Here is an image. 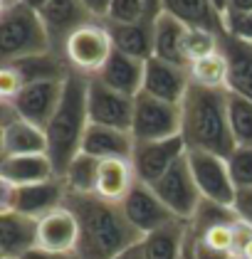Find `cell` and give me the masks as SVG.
Segmentation results:
<instances>
[{
	"label": "cell",
	"mask_w": 252,
	"mask_h": 259,
	"mask_svg": "<svg viewBox=\"0 0 252 259\" xmlns=\"http://www.w3.org/2000/svg\"><path fill=\"white\" fill-rule=\"evenodd\" d=\"M64 205L77 215L79 222L77 259H117L143 239V235L126 220L121 202H109L94 193H67Z\"/></svg>",
	"instance_id": "obj_1"
},
{
	"label": "cell",
	"mask_w": 252,
	"mask_h": 259,
	"mask_svg": "<svg viewBox=\"0 0 252 259\" xmlns=\"http://www.w3.org/2000/svg\"><path fill=\"white\" fill-rule=\"evenodd\" d=\"M181 136L188 151H208L228 158L235 151L228 89H205L191 81L186 99L181 101Z\"/></svg>",
	"instance_id": "obj_2"
},
{
	"label": "cell",
	"mask_w": 252,
	"mask_h": 259,
	"mask_svg": "<svg viewBox=\"0 0 252 259\" xmlns=\"http://www.w3.org/2000/svg\"><path fill=\"white\" fill-rule=\"evenodd\" d=\"M87 87H89V77L72 69L64 79V94H62L57 111L45 128L47 156L55 163L59 178L67 170V165L82 153V141H84L87 126H89Z\"/></svg>",
	"instance_id": "obj_3"
},
{
	"label": "cell",
	"mask_w": 252,
	"mask_h": 259,
	"mask_svg": "<svg viewBox=\"0 0 252 259\" xmlns=\"http://www.w3.org/2000/svg\"><path fill=\"white\" fill-rule=\"evenodd\" d=\"M55 52L42 22L40 10L15 3L0 10V57L3 62H18L35 55Z\"/></svg>",
	"instance_id": "obj_4"
},
{
	"label": "cell",
	"mask_w": 252,
	"mask_h": 259,
	"mask_svg": "<svg viewBox=\"0 0 252 259\" xmlns=\"http://www.w3.org/2000/svg\"><path fill=\"white\" fill-rule=\"evenodd\" d=\"M67 64L84 74V77H97L104 69V64L114 55V42L109 35V27L104 20H92L75 30L62 50Z\"/></svg>",
	"instance_id": "obj_5"
},
{
	"label": "cell",
	"mask_w": 252,
	"mask_h": 259,
	"mask_svg": "<svg viewBox=\"0 0 252 259\" xmlns=\"http://www.w3.org/2000/svg\"><path fill=\"white\" fill-rule=\"evenodd\" d=\"M64 198H67V188H64L62 178H52L45 183H35V185H22V188L0 183V212L15 210L20 215L40 220L47 212L62 207Z\"/></svg>",
	"instance_id": "obj_6"
},
{
	"label": "cell",
	"mask_w": 252,
	"mask_h": 259,
	"mask_svg": "<svg viewBox=\"0 0 252 259\" xmlns=\"http://www.w3.org/2000/svg\"><path fill=\"white\" fill-rule=\"evenodd\" d=\"M134 141H163L181 136V104H168L141 92L134 99Z\"/></svg>",
	"instance_id": "obj_7"
},
{
	"label": "cell",
	"mask_w": 252,
	"mask_h": 259,
	"mask_svg": "<svg viewBox=\"0 0 252 259\" xmlns=\"http://www.w3.org/2000/svg\"><path fill=\"white\" fill-rule=\"evenodd\" d=\"M156 190V195L163 200V205L173 212L178 220H186L191 222L198 212V205H200V190L195 185V178L191 173V165H188V153L178 160L175 165H171V170L158 178L151 185Z\"/></svg>",
	"instance_id": "obj_8"
},
{
	"label": "cell",
	"mask_w": 252,
	"mask_h": 259,
	"mask_svg": "<svg viewBox=\"0 0 252 259\" xmlns=\"http://www.w3.org/2000/svg\"><path fill=\"white\" fill-rule=\"evenodd\" d=\"M188 153V146L183 136H173V139L163 141H136L134 153H131V165L138 183L154 185L158 178H163L171 165Z\"/></svg>",
	"instance_id": "obj_9"
},
{
	"label": "cell",
	"mask_w": 252,
	"mask_h": 259,
	"mask_svg": "<svg viewBox=\"0 0 252 259\" xmlns=\"http://www.w3.org/2000/svg\"><path fill=\"white\" fill-rule=\"evenodd\" d=\"M188 165H191V173H193L203 200L233 207L237 188L230 178L228 160L218 153H208V151H188Z\"/></svg>",
	"instance_id": "obj_10"
},
{
	"label": "cell",
	"mask_w": 252,
	"mask_h": 259,
	"mask_svg": "<svg viewBox=\"0 0 252 259\" xmlns=\"http://www.w3.org/2000/svg\"><path fill=\"white\" fill-rule=\"evenodd\" d=\"M134 99L126 97L117 89L106 87L97 77H89L87 87V111H89V123L99 126H112L121 131H131V121H134Z\"/></svg>",
	"instance_id": "obj_11"
},
{
	"label": "cell",
	"mask_w": 252,
	"mask_h": 259,
	"mask_svg": "<svg viewBox=\"0 0 252 259\" xmlns=\"http://www.w3.org/2000/svg\"><path fill=\"white\" fill-rule=\"evenodd\" d=\"M47 153V136L45 128L18 116L13 104L3 101L0 109V156H32Z\"/></svg>",
	"instance_id": "obj_12"
},
{
	"label": "cell",
	"mask_w": 252,
	"mask_h": 259,
	"mask_svg": "<svg viewBox=\"0 0 252 259\" xmlns=\"http://www.w3.org/2000/svg\"><path fill=\"white\" fill-rule=\"evenodd\" d=\"M62 94H64V79L32 81L8 104H13L18 116H22L25 121L35 123L40 128H47V123L55 116L59 101H62Z\"/></svg>",
	"instance_id": "obj_13"
},
{
	"label": "cell",
	"mask_w": 252,
	"mask_h": 259,
	"mask_svg": "<svg viewBox=\"0 0 252 259\" xmlns=\"http://www.w3.org/2000/svg\"><path fill=\"white\" fill-rule=\"evenodd\" d=\"M121 207H124L126 220L134 225L141 235H149V232H154L158 227H163V225L178 220L173 212L163 205V200L156 195L154 188L146 185V183H136L134 188H131V193L124 198Z\"/></svg>",
	"instance_id": "obj_14"
},
{
	"label": "cell",
	"mask_w": 252,
	"mask_h": 259,
	"mask_svg": "<svg viewBox=\"0 0 252 259\" xmlns=\"http://www.w3.org/2000/svg\"><path fill=\"white\" fill-rule=\"evenodd\" d=\"M191 89V74L188 67L171 64L158 57L146 60V72H143V92L156 99L168 101V104H181Z\"/></svg>",
	"instance_id": "obj_15"
},
{
	"label": "cell",
	"mask_w": 252,
	"mask_h": 259,
	"mask_svg": "<svg viewBox=\"0 0 252 259\" xmlns=\"http://www.w3.org/2000/svg\"><path fill=\"white\" fill-rule=\"evenodd\" d=\"M42 15V22L47 27V35H50V42H52V50L62 55L64 50V42L67 37L79 30L82 25L92 22V13L84 8L82 0H47L45 8L40 10Z\"/></svg>",
	"instance_id": "obj_16"
},
{
	"label": "cell",
	"mask_w": 252,
	"mask_h": 259,
	"mask_svg": "<svg viewBox=\"0 0 252 259\" xmlns=\"http://www.w3.org/2000/svg\"><path fill=\"white\" fill-rule=\"evenodd\" d=\"M79 244L77 215L62 205L38 220V247L57 254H75Z\"/></svg>",
	"instance_id": "obj_17"
},
{
	"label": "cell",
	"mask_w": 252,
	"mask_h": 259,
	"mask_svg": "<svg viewBox=\"0 0 252 259\" xmlns=\"http://www.w3.org/2000/svg\"><path fill=\"white\" fill-rule=\"evenodd\" d=\"M38 247V220L15 210L0 212V257L20 259Z\"/></svg>",
	"instance_id": "obj_18"
},
{
	"label": "cell",
	"mask_w": 252,
	"mask_h": 259,
	"mask_svg": "<svg viewBox=\"0 0 252 259\" xmlns=\"http://www.w3.org/2000/svg\"><path fill=\"white\" fill-rule=\"evenodd\" d=\"M52 178H59V176L47 153L0 158V183L5 185L22 188V185H35V183H45Z\"/></svg>",
	"instance_id": "obj_19"
},
{
	"label": "cell",
	"mask_w": 252,
	"mask_h": 259,
	"mask_svg": "<svg viewBox=\"0 0 252 259\" xmlns=\"http://www.w3.org/2000/svg\"><path fill=\"white\" fill-rule=\"evenodd\" d=\"M134 143L136 141L131 136V131L89 123L87 126V134H84V141H82V153H87V156H92V158H97V160L131 158Z\"/></svg>",
	"instance_id": "obj_20"
},
{
	"label": "cell",
	"mask_w": 252,
	"mask_h": 259,
	"mask_svg": "<svg viewBox=\"0 0 252 259\" xmlns=\"http://www.w3.org/2000/svg\"><path fill=\"white\" fill-rule=\"evenodd\" d=\"M220 50L228 60V92L252 101V45L223 35Z\"/></svg>",
	"instance_id": "obj_21"
},
{
	"label": "cell",
	"mask_w": 252,
	"mask_h": 259,
	"mask_svg": "<svg viewBox=\"0 0 252 259\" xmlns=\"http://www.w3.org/2000/svg\"><path fill=\"white\" fill-rule=\"evenodd\" d=\"M143 72H146L143 60H136L131 55L114 50V55L109 57L104 69L97 74V79L121 92V94H126V97H136L143 92Z\"/></svg>",
	"instance_id": "obj_22"
},
{
	"label": "cell",
	"mask_w": 252,
	"mask_h": 259,
	"mask_svg": "<svg viewBox=\"0 0 252 259\" xmlns=\"http://www.w3.org/2000/svg\"><path fill=\"white\" fill-rule=\"evenodd\" d=\"M191 222L173 220L154 232L143 235L141 239V254L143 259H181L188 244Z\"/></svg>",
	"instance_id": "obj_23"
},
{
	"label": "cell",
	"mask_w": 252,
	"mask_h": 259,
	"mask_svg": "<svg viewBox=\"0 0 252 259\" xmlns=\"http://www.w3.org/2000/svg\"><path fill=\"white\" fill-rule=\"evenodd\" d=\"M161 13L181 20L186 27H205L225 35V15L213 5V0H161Z\"/></svg>",
	"instance_id": "obj_24"
},
{
	"label": "cell",
	"mask_w": 252,
	"mask_h": 259,
	"mask_svg": "<svg viewBox=\"0 0 252 259\" xmlns=\"http://www.w3.org/2000/svg\"><path fill=\"white\" fill-rule=\"evenodd\" d=\"M136 183V173L131 158H106L99 160L97 173V190L94 195L109 200V202H124Z\"/></svg>",
	"instance_id": "obj_25"
},
{
	"label": "cell",
	"mask_w": 252,
	"mask_h": 259,
	"mask_svg": "<svg viewBox=\"0 0 252 259\" xmlns=\"http://www.w3.org/2000/svg\"><path fill=\"white\" fill-rule=\"evenodd\" d=\"M154 20H141L131 25H117V22H106L109 35L114 42V50L131 55L136 60H151L154 57Z\"/></svg>",
	"instance_id": "obj_26"
},
{
	"label": "cell",
	"mask_w": 252,
	"mask_h": 259,
	"mask_svg": "<svg viewBox=\"0 0 252 259\" xmlns=\"http://www.w3.org/2000/svg\"><path fill=\"white\" fill-rule=\"evenodd\" d=\"M186 25L175 20L166 13H158L154 20V57L171 64L188 67L186 55H183V40H186Z\"/></svg>",
	"instance_id": "obj_27"
},
{
	"label": "cell",
	"mask_w": 252,
	"mask_h": 259,
	"mask_svg": "<svg viewBox=\"0 0 252 259\" xmlns=\"http://www.w3.org/2000/svg\"><path fill=\"white\" fill-rule=\"evenodd\" d=\"M97 173H99V160L79 153L77 158L67 165V170L62 173L67 193H77V195H92L97 190Z\"/></svg>",
	"instance_id": "obj_28"
},
{
	"label": "cell",
	"mask_w": 252,
	"mask_h": 259,
	"mask_svg": "<svg viewBox=\"0 0 252 259\" xmlns=\"http://www.w3.org/2000/svg\"><path fill=\"white\" fill-rule=\"evenodd\" d=\"M188 74L191 81L205 89H228V60L220 52H215L210 57H203L198 62L188 64Z\"/></svg>",
	"instance_id": "obj_29"
},
{
	"label": "cell",
	"mask_w": 252,
	"mask_h": 259,
	"mask_svg": "<svg viewBox=\"0 0 252 259\" xmlns=\"http://www.w3.org/2000/svg\"><path fill=\"white\" fill-rule=\"evenodd\" d=\"M228 116L235 146L252 148V101L228 92Z\"/></svg>",
	"instance_id": "obj_30"
},
{
	"label": "cell",
	"mask_w": 252,
	"mask_h": 259,
	"mask_svg": "<svg viewBox=\"0 0 252 259\" xmlns=\"http://www.w3.org/2000/svg\"><path fill=\"white\" fill-rule=\"evenodd\" d=\"M220 37L213 30H205V27H188L186 30V40H183V55L186 62H198L203 57H210L215 52H220Z\"/></svg>",
	"instance_id": "obj_31"
},
{
	"label": "cell",
	"mask_w": 252,
	"mask_h": 259,
	"mask_svg": "<svg viewBox=\"0 0 252 259\" xmlns=\"http://www.w3.org/2000/svg\"><path fill=\"white\" fill-rule=\"evenodd\" d=\"M237 222H220V225H210L205 230H191L200 242H205L208 247H213L218 252H225V254H233L235 257V244H237Z\"/></svg>",
	"instance_id": "obj_32"
},
{
	"label": "cell",
	"mask_w": 252,
	"mask_h": 259,
	"mask_svg": "<svg viewBox=\"0 0 252 259\" xmlns=\"http://www.w3.org/2000/svg\"><path fill=\"white\" fill-rule=\"evenodd\" d=\"M156 18L149 10L146 0H112L109 13H106V22H117V25H131V22L151 20Z\"/></svg>",
	"instance_id": "obj_33"
},
{
	"label": "cell",
	"mask_w": 252,
	"mask_h": 259,
	"mask_svg": "<svg viewBox=\"0 0 252 259\" xmlns=\"http://www.w3.org/2000/svg\"><path fill=\"white\" fill-rule=\"evenodd\" d=\"M237 220L235 210L230 205H220V202H210V200H200L198 212L191 220V230H205L210 225H220V222H233Z\"/></svg>",
	"instance_id": "obj_34"
},
{
	"label": "cell",
	"mask_w": 252,
	"mask_h": 259,
	"mask_svg": "<svg viewBox=\"0 0 252 259\" xmlns=\"http://www.w3.org/2000/svg\"><path fill=\"white\" fill-rule=\"evenodd\" d=\"M228 170L233 178L235 188H252V148L235 146V151L228 156Z\"/></svg>",
	"instance_id": "obj_35"
},
{
	"label": "cell",
	"mask_w": 252,
	"mask_h": 259,
	"mask_svg": "<svg viewBox=\"0 0 252 259\" xmlns=\"http://www.w3.org/2000/svg\"><path fill=\"white\" fill-rule=\"evenodd\" d=\"M25 89V79L18 69L8 62H3L0 67V99L3 101H13L20 92Z\"/></svg>",
	"instance_id": "obj_36"
},
{
	"label": "cell",
	"mask_w": 252,
	"mask_h": 259,
	"mask_svg": "<svg viewBox=\"0 0 252 259\" xmlns=\"http://www.w3.org/2000/svg\"><path fill=\"white\" fill-rule=\"evenodd\" d=\"M225 35L252 45V10L250 13H225Z\"/></svg>",
	"instance_id": "obj_37"
},
{
	"label": "cell",
	"mask_w": 252,
	"mask_h": 259,
	"mask_svg": "<svg viewBox=\"0 0 252 259\" xmlns=\"http://www.w3.org/2000/svg\"><path fill=\"white\" fill-rule=\"evenodd\" d=\"M233 210L240 222H245V225L252 227V188H240V190L235 193Z\"/></svg>",
	"instance_id": "obj_38"
},
{
	"label": "cell",
	"mask_w": 252,
	"mask_h": 259,
	"mask_svg": "<svg viewBox=\"0 0 252 259\" xmlns=\"http://www.w3.org/2000/svg\"><path fill=\"white\" fill-rule=\"evenodd\" d=\"M191 252H193L195 259H235L233 254H225V252H218L213 247H208L205 242L195 237L193 232H191Z\"/></svg>",
	"instance_id": "obj_39"
},
{
	"label": "cell",
	"mask_w": 252,
	"mask_h": 259,
	"mask_svg": "<svg viewBox=\"0 0 252 259\" xmlns=\"http://www.w3.org/2000/svg\"><path fill=\"white\" fill-rule=\"evenodd\" d=\"M82 3H84V8L92 13L94 20H104L106 13H109V5H112V0H82Z\"/></svg>",
	"instance_id": "obj_40"
},
{
	"label": "cell",
	"mask_w": 252,
	"mask_h": 259,
	"mask_svg": "<svg viewBox=\"0 0 252 259\" xmlns=\"http://www.w3.org/2000/svg\"><path fill=\"white\" fill-rule=\"evenodd\" d=\"M20 259H77L75 254H57V252H47V249H40V247H35L32 252H27L25 257Z\"/></svg>",
	"instance_id": "obj_41"
},
{
	"label": "cell",
	"mask_w": 252,
	"mask_h": 259,
	"mask_svg": "<svg viewBox=\"0 0 252 259\" xmlns=\"http://www.w3.org/2000/svg\"><path fill=\"white\" fill-rule=\"evenodd\" d=\"M252 10V0H228L225 13H250Z\"/></svg>",
	"instance_id": "obj_42"
},
{
	"label": "cell",
	"mask_w": 252,
	"mask_h": 259,
	"mask_svg": "<svg viewBox=\"0 0 252 259\" xmlns=\"http://www.w3.org/2000/svg\"><path fill=\"white\" fill-rule=\"evenodd\" d=\"M117 259H143V254H141V242H138L136 247H131L129 252H124V254H119Z\"/></svg>",
	"instance_id": "obj_43"
},
{
	"label": "cell",
	"mask_w": 252,
	"mask_h": 259,
	"mask_svg": "<svg viewBox=\"0 0 252 259\" xmlns=\"http://www.w3.org/2000/svg\"><path fill=\"white\" fill-rule=\"evenodd\" d=\"M20 3H25V5H30V8H35V10H42L47 0H20Z\"/></svg>",
	"instance_id": "obj_44"
},
{
	"label": "cell",
	"mask_w": 252,
	"mask_h": 259,
	"mask_svg": "<svg viewBox=\"0 0 252 259\" xmlns=\"http://www.w3.org/2000/svg\"><path fill=\"white\" fill-rule=\"evenodd\" d=\"M146 5H149V10H151L154 15L161 13V0H146Z\"/></svg>",
	"instance_id": "obj_45"
},
{
	"label": "cell",
	"mask_w": 252,
	"mask_h": 259,
	"mask_svg": "<svg viewBox=\"0 0 252 259\" xmlns=\"http://www.w3.org/2000/svg\"><path fill=\"white\" fill-rule=\"evenodd\" d=\"M213 5H215V8H218V10H220V13H223V15H225V8H228V0H213Z\"/></svg>",
	"instance_id": "obj_46"
},
{
	"label": "cell",
	"mask_w": 252,
	"mask_h": 259,
	"mask_svg": "<svg viewBox=\"0 0 252 259\" xmlns=\"http://www.w3.org/2000/svg\"><path fill=\"white\" fill-rule=\"evenodd\" d=\"M181 259H195L193 252H191V235H188V244H186V252H183V257Z\"/></svg>",
	"instance_id": "obj_47"
},
{
	"label": "cell",
	"mask_w": 252,
	"mask_h": 259,
	"mask_svg": "<svg viewBox=\"0 0 252 259\" xmlns=\"http://www.w3.org/2000/svg\"><path fill=\"white\" fill-rule=\"evenodd\" d=\"M15 3H20V0H0V10H5V8H10Z\"/></svg>",
	"instance_id": "obj_48"
}]
</instances>
